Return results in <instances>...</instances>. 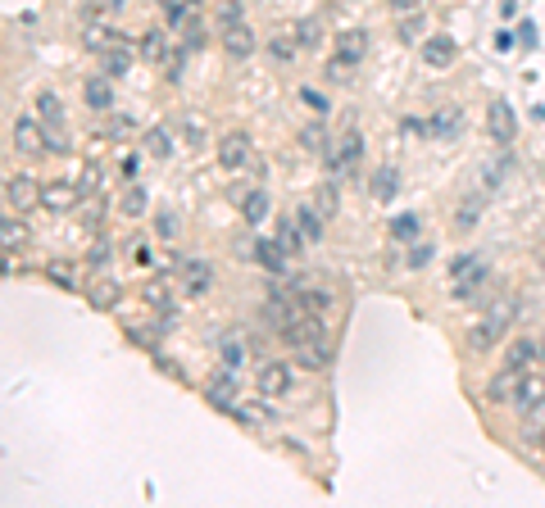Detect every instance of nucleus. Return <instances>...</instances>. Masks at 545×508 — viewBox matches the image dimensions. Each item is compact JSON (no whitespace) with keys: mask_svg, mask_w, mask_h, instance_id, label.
Instances as JSON below:
<instances>
[{"mask_svg":"<svg viewBox=\"0 0 545 508\" xmlns=\"http://www.w3.org/2000/svg\"><path fill=\"white\" fill-rule=\"evenodd\" d=\"M513 313H518V300H513V295L495 300V309H491L486 318H477V322H473V331H468V350H473V354H486V350H491V345L509 331Z\"/></svg>","mask_w":545,"mask_h":508,"instance_id":"nucleus-1","label":"nucleus"},{"mask_svg":"<svg viewBox=\"0 0 545 508\" xmlns=\"http://www.w3.org/2000/svg\"><path fill=\"white\" fill-rule=\"evenodd\" d=\"M323 159H328V173H332V177H350V173L359 168V159H364V137H359L355 128L341 132L337 141H328Z\"/></svg>","mask_w":545,"mask_h":508,"instance_id":"nucleus-2","label":"nucleus"},{"mask_svg":"<svg viewBox=\"0 0 545 508\" xmlns=\"http://www.w3.org/2000/svg\"><path fill=\"white\" fill-rule=\"evenodd\" d=\"M454 277V286H450V295L459 300V304H468V300H477V291L491 282V268L482 264V259H473V264H464L459 273H450Z\"/></svg>","mask_w":545,"mask_h":508,"instance_id":"nucleus-3","label":"nucleus"},{"mask_svg":"<svg viewBox=\"0 0 545 508\" xmlns=\"http://www.w3.org/2000/svg\"><path fill=\"white\" fill-rule=\"evenodd\" d=\"M205 399L214 404V408H223V413H232L236 408V368H218L214 377H205Z\"/></svg>","mask_w":545,"mask_h":508,"instance_id":"nucleus-4","label":"nucleus"},{"mask_svg":"<svg viewBox=\"0 0 545 508\" xmlns=\"http://www.w3.org/2000/svg\"><path fill=\"white\" fill-rule=\"evenodd\" d=\"M486 128H491V141L509 146V141L518 137V114H513V105H509V101H491V105H486Z\"/></svg>","mask_w":545,"mask_h":508,"instance_id":"nucleus-5","label":"nucleus"},{"mask_svg":"<svg viewBox=\"0 0 545 508\" xmlns=\"http://www.w3.org/2000/svg\"><path fill=\"white\" fill-rule=\"evenodd\" d=\"M5 200L14 214H28L33 205H42V187L28 173H14V177H5Z\"/></svg>","mask_w":545,"mask_h":508,"instance_id":"nucleus-6","label":"nucleus"},{"mask_svg":"<svg viewBox=\"0 0 545 508\" xmlns=\"http://www.w3.org/2000/svg\"><path fill=\"white\" fill-rule=\"evenodd\" d=\"M418 55H423V64H427V69H450V64H454V55H459V46H454V37L436 33V37H423Z\"/></svg>","mask_w":545,"mask_h":508,"instance_id":"nucleus-7","label":"nucleus"},{"mask_svg":"<svg viewBox=\"0 0 545 508\" xmlns=\"http://www.w3.org/2000/svg\"><path fill=\"white\" fill-rule=\"evenodd\" d=\"M254 386H259L263 399H268V395H287V390H292V368L272 359V363H263V368L254 372Z\"/></svg>","mask_w":545,"mask_h":508,"instance_id":"nucleus-8","label":"nucleus"},{"mask_svg":"<svg viewBox=\"0 0 545 508\" xmlns=\"http://www.w3.org/2000/svg\"><path fill=\"white\" fill-rule=\"evenodd\" d=\"M218 164H223L227 173L245 168V164H250V137H245V132H227V137L218 141Z\"/></svg>","mask_w":545,"mask_h":508,"instance_id":"nucleus-9","label":"nucleus"},{"mask_svg":"<svg viewBox=\"0 0 545 508\" xmlns=\"http://www.w3.org/2000/svg\"><path fill=\"white\" fill-rule=\"evenodd\" d=\"M177 273H182V291H186V295H196V300L214 286V268H209L205 259H182V264H177Z\"/></svg>","mask_w":545,"mask_h":508,"instance_id":"nucleus-10","label":"nucleus"},{"mask_svg":"<svg viewBox=\"0 0 545 508\" xmlns=\"http://www.w3.org/2000/svg\"><path fill=\"white\" fill-rule=\"evenodd\" d=\"M522 377H527V368H509V363H504V372H495V377H491L486 399H491V404H513V395H518Z\"/></svg>","mask_w":545,"mask_h":508,"instance_id":"nucleus-11","label":"nucleus"},{"mask_svg":"<svg viewBox=\"0 0 545 508\" xmlns=\"http://www.w3.org/2000/svg\"><path fill=\"white\" fill-rule=\"evenodd\" d=\"M100 69H105L114 82L128 78V69H132V42H128V37H114V46L100 51Z\"/></svg>","mask_w":545,"mask_h":508,"instance_id":"nucleus-12","label":"nucleus"},{"mask_svg":"<svg viewBox=\"0 0 545 508\" xmlns=\"http://www.w3.org/2000/svg\"><path fill=\"white\" fill-rule=\"evenodd\" d=\"M46 123L42 119H19L14 123V146L24 150V155H46V132H42Z\"/></svg>","mask_w":545,"mask_h":508,"instance_id":"nucleus-13","label":"nucleus"},{"mask_svg":"<svg viewBox=\"0 0 545 508\" xmlns=\"http://www.w3.org/2000/svg\"><path fill=\"white\" fill-rule=\"evenodd\" d=\"M82 101H87V110H96V114L114 110V78H110V73H100V78H87V87H82Z\"/></svg>","mask_w":545,"mask_h":508,"instance_id":"nucleus-14","label":"nucleus"},{"mask_svg":"<svg viewBox=\"0 0 545 508\" xmlns=\"http://www.w3.org/2000/svg\"><path fill=\"white\" fill-rule=\"evenodd\" d=\"M223 51H227V60H250V55H254V28H250V24L227 28V33H223Z\"/></svg>","mask_w":545,"mask_h":508,"instance_id":"nucleus-15","label":"nucleus"},{"mask_svg":"<svg viewBox=\"0 0 545 508\" xmlns=\"http://www.w3.org/2000/svg\"><path fill=\"white\" fill-rule=\"evenodd\" d=\"M513 408L527 417V413H536V408H545V381L540 377H522V386H518V395H513Z\"/></svg>","mask_w":545,"mask_h":508,"instance_id":"nucleus-16","label":"nucleus"},{"mask_svg":"<svg viewBox=\"0 0 545 508\" xmlns=\"http://www.w3.org/2000/svg\"><path fill=\"white\" fill-rule=\"evenodd\" d=\"M254 264H259V268H268L272 277H278V273L287 268V250H282V241H278V236L254 241Z\"/></svg>","mask_w":545,"mask_h":508,"instance_id":"nucleus-17","label":"nucleus"},{"mask_svg":"<svg viewBox=\"0 0 545 508\" xmlns=\"http://www.w3.org/2000/svg\"><path fill=\"white\" fill-rule=\"evenodd\" d=\"M37 119L46 123V132H64V101L55 91H42L37 96Z\"/></svg>","mask_w":545,"mask_h":508,"instance_id":"nucleus-18","label":"nucleus"},{"mask_svg":"<svg viewBox=\"0 0 545 508\" xmlns=\"http://www.w3.org/2000/svg\"><path fill=\"white\" fill-rule=\"evenodd\" d=\"M464 128V114L459 105H441L436 119H432V141H454V132Z\"/></svg>","mask_w":545,"mask_h":508,"instance_id":"nucleus-19","label":"nucleus"},{"mask_svg":"<svg viewBox=\"0 0 545 508\" xmlns=\"http://www.w3.org/2000/svg\"><path fill=\"white\" fill-rule=\"evenodd\" d=\"M396 191H400V173L387 164V168H378L373 177H368V196L378 200V205H387V200H396Z\"/></svg>","mask_w":545,"mask_h":508,"instance_id":"nucleus-20","label":"nucleus"},{"mask_svg":"<svg viewBox=\"0 0 545 508\" xmlns=\"http://www.w3.org/2000/svg\"><path fill=\"white\" fill-rule=\"evenodd\" d=\"M119 295H123V286H119L114 277H96V282L87 286V300H91V309H100V313H105V309H114V304H119Z\"/></svg>","mask_w":545,"mask_h":508,"instance_id":"nucleus-21","label":"nucleus"},{"mask_svg":"<svg viewBox=\"0 0 545 508\" xmlns=\"http://www.w3.org/2000/svg\"><path fill=\"white\" fill-rule=\"evenodd\" d=\"M272 236L282 241V250H287V254H301V250H310V241H305V232H301V223H296L292 214H282V218H278V232H272Z\"/></svg>","mask_w":545,"mask_h":508,"instance_id":"nucleus-22","label":"nucleus"},{"mask_svg":"<svg viewBox=\"0 0 545 508\" xmlns=\"http://www.w3.org/2000/svg\"><path fill=\"white\" fill-rule=\"evenodd\" d=\"M78 196H82V187L55 182V187H46V191H42V205H46V209H55V214H64V209H73V205H78Z\"/></svg>","mask_w":545,"mask_h":508,"instance_id":"nucleus-23","label":"nucleus"},{"mask_svg":"<svg viewBox=\"0 0 545 508\" xmlns=\"http://www.w3.org/2000/svg\"><path fill=\"white\" fill-rule=\"evenodd\" d=\"M292 218L301 223V232H305V241H310V245L323 236V223H328V218L319 214V205H296V209H292Z\"/></svg>","mask_w":545,"mask_h":508,"instance_id":"nucleus-24","label":"nucleus"},{"mask_svg":"<svg viewBox=\"0 0 545 508\" xmlns=\"http://www.w3.org/2000/svg\"><path fill=\"white\" fill-rule=\"evenodd\" d=\"M296 363H301V368H314V372L328 368V363H332V340H310V345H301V350H296Z\"/></svg>","mask_w":545,"mask_h":508,"instance_id":"nucleus-25","label":"nucleus"},{"mask_svg":"<svg viewBox=\"0 0 545 508\" xmlns=\"http://www.w3.org/2000/svg\"><path fill=\"white\" fill-rule=\"evenodd\" d=\"M236 24H245V0H218V5H214V28L227 33Z\"/></svg>","mask_w":545,"mask_h":508,"instance_id":"nucleus-26","label":"nucleus"},{"mask_svg":"<svg viewBox=\"0 0 545 508\" xmlns=\"http://www.w3.org/2000/svg\"><path fill=\"white\" fill-rule=\"evenodd\" d=\"M168 33H173V28H146L141 55H146L150 64H164V55H168Z\"/></svg>","mask_w":545,"mask_h":508,"instance_id":"nucleus-27","label":"nucleus"},{"mask_svg":"<svg viewBox=\"0 0 545 508\" xmlns=\"http://www.w3.org/2000/svg\"><path fill=\"white\" fill-rule=\"evenodd\" d=\"M337 55H346L350 64H359V60L368 55V33H364V28H350V33H341V42H337Z\"/></svg>","mask_w":545,"mask_h":508,"instance_id":"nucleus-28","label":"nucleus"},{"mask_svg":"<svg viewBox=\"0 0 545 508\" xmlns=\"http://www.w3.org/2000/svg\"><path fill=\"white\" fill-rule=\"evenodd\" d=\"M241 218L250 223V227H259L263 218H268V191H245V200H241Z\"/></svg>","mask_w":545,"mask_h":508,"instance_id":"nucleus-29","label":"nucleus"},{"mask_svg":"<svg viewBox=\"0 0 545 508\" xmlns=\"http://www.w3.org/2000/svg\"><path fill=\"white\" fill-rule=\"evenodd\" d=\"M314 205H319V214H323V218H337V214H341V196H337V177H328V182H319V191H314Z\"/></svg>","mask_w":545,"mask_h":508,"instance_id":"nucleus-30","label":"nucleus"},{"mask_svg":"<svg viewBox=\"0 0 545 508\" xmlns=\"http://www.w3.org/2000/svg\"><path fill=\"white\" fill-rule=\"evenodd\" d=\"M245 354H250V350H245V340H241L236 331H227V336L218 340V359H223L227 368H236V372H241V363H245Z\"/></svg>","mask_w":545,"mask_h":508,"instance_id":"nucleus-31","label":"nucleus"},{"mask_svg":"<svg viewBox=\"0 0 545 508\" xmlns=\"http://www.w3.org/2000/svg\"><path fill=\"white\" fill-rule=\"evenodd\" d=\"M536 359H540V345H536V340H513V345H509V354H504V363H509V368H531Z\"/></svg>","mask_w":545,"mask_h":508,"instance_id":"nucleus-32","label":"nucleus"},{"mask_svg":"<svg viewBox=\"0 0 545 508\" xmlns=\"http://www.w3.org/2000/svg\"><path fill=\"white\" fill-rule=\"evenodd\" d=\"M296 42H301L305 51H319V46H323V19H301V24H296Z\"/></svg>","mask_w":545,"mask_h":508,"instance_id":"nucleus-33","label":"nucleus"},{"mask_svg":"<svg viewBox=\"0 0 545 508\" xmlns=\"http://www.w3.org/2000/svg\"><path fill=\"white\" fill-rule=\"evenodd\" d=\"M418 232H423V218H418V214H396V218H391V236H396V241H414Z\"/></svg>","mask_w":545,"mask_h":508,"instance_id":"nucleus-34","label":"nucleus"},{"mask_svg":"<svg viewBox=\"0 0 545 508\" xmlns=\"http://www.w3.org/2000/svg\"><path fill=\"white\" fill-rule=\"evenodd\" d=\"M296 51H301L296 33H292V37H272V42H268V55L278 60V64H292V60H296Z\"/></svg>","mask_w":545,"mask_h":508,"instance_id":"nucleus-35","label":"nucleus"},{"mask_svg":"<svg viewBox=\"0 0 545 508\" xmlns=\"http://www.w3.org/2000/svg\"><path fill=\"white\" fill-rule=\"evenodd\" d=\"M24 241H28V232H24V223L10 214L5 223H0V245H5V250H19Z\"/></svg>","mask_w":545,"mask_h":508,"instance_id":"nucleus-36","label":"nucleus"},{"mask_svg":"<svg viewBox=\"0 0 545 508\" xmlns=\"http://www.w3.org/2000/svg\"><path fill=\"white\" fill-rule=\"evenodd\" d=\"M182 28H186V33H182V46H186V51H205V42H209V33H205V24H200V19L191 14V19H186Z\"/></svg>","mask_w":545,"mask_h":508,"instance_id":"nucleus-37","label":"nucleus"},{"mask_svg":"<svg viewBox=\"0 0 545 508\" xmlns=\"http://www.w3.org/2000/svg\"><path fill=\"white\" fill-rule=\"evenodd\" d=\"M301 150H310V155H323V150H328V132H323V123H310V128L301 132Z\"/></svg>","mask_w":545,"mask_h":508,"instance_id":"nucleus-38","label":"nucleus"},{"mask_svg":"<svg viewBox=\"0 0 545 508\" xmlns=\"http://www.w3.org/2000/svg\"><path fill=\"white\" fill-rule=\"evenodd\" d=\"M146 150H150L155 159H168V155H173V137H168L164 128H150V132H146Z\"/></svg>","mask_w":545,"mask_h":508,"instance_id":"nucleus-39","label":"nucleus"},{"mask_svg":"<svg viewBox=\"0 0 545 508\" xmlns=\"http://www.w3.org/2000/svg\"><path fill=\"white\" fill-rule=\"evenodd\" d=\"M423 28H427V24H423V14L414 10V14H400V28H396V33H400V42H409V46H414V42L423 37Z\"/></svg>","mask_w":545,"mask_h":508,"instance_id":"nucleus-40","label":"nucleus"},{"mask_svg":"<svg viewBox=\"0 0 545 508\" xmlns=\"http://www.w3.org/2000/svg\"><path fill=\"white\" fill-rule=\"evenodd\" d=\"M114 28H100V24H91L87 33H82V42H87V51H105V46H114Z\"/></svg>","mask_w":545,"mask_h":508,"instance_id":"nucleus-41","label":"nucleus"},{"mask_svg":"<svg viewBox=\"0 0 545 508\" xmlns=\"http://www.w3.org/2000/svg\"><path fill=\"white\" fill-rule=\"evenodd\" d=\"M146 209H150L146 191H141V187H128V191H123V214H128V218H141Z\"/></svg>","mask_w":545,"mask_h":508,"instance_id":"nucleus-42","label":"nucleus"},{"mask_svg":"<svg viewBox=\"0 0 545 508\" xmlns=\"http://www.w3.org/2000/svg\"><path fill=\"white\" fill-rule=\"evenodd\" d=\"M46 277H51L55 286H64V291H78V277H73L69 264H55V259H51V264H46Z\"/></svg>","mask_w":545,"mask_h":508,"instance_id":"nucleus-43","label":"nucleus"},{"mask_svg":"<svg viewBox=\"0 0 545 508\" xmlns=\"http://www.w3.org/2000/svg\"><path fill=\"white\" fill-rule=\"evenodd\" d=\"M232 417L259 431V427H263V417H268V408H259V404H236V408H232Z\"/></svg>","mask_w":545,"mask_h":508,"instance_id":"nucleus-44","label":"nucleus"},{"mask_svg":"<svg viewBox=\"0 0 545 508\" xmlns=\"http://www.w3.org/2000/svg\"><path fill=\"white\" fill-rule=\"evenodd\" d=\"M301 105H310V110H314L319 119H323V114L332 110V101H328L323 91H310V87H301Z\"/></svg>","mask_w":545,"mask_h":508,"instance_id":"nucleus-45","label":"nucleus"},{"mask_svg":"<svg viewBox=\"0 0 545 508\" xmlns=\"http://www.w3.org/2000/svg\"><path fill=\"white\" fill-rule=\"evenodd\" d=\"M87 264H91V273H105V268H110V245H105V241H96V245H91V254H87Z\"/></svg>","mask_w":545,"mask_h":508,"instance_id":"nucleus-46","label":"nucleus"},{"mask_svg":"<svg viewBox=\"0 0 545 508\" xmlns=\"http://www.w3.org/2000/svg\"><path fill=\"white\" fill-rule=\"evenodd\" d=\"M146 300H150L155 309H164V313H173V304H168V291H164V282H150V286H146Z\"/></svg>","mask_w":545,"mask_h":508,"instance_id":"nucleus-47","label":"nucleus"},{"mask_svg":"<svg viewBox=\"0 0 545 508\" xmlns=\"http://www.w3.org/2000/svg\"><path fill=\"white\" fill-rule=\"evenodd\" d=\"M155 232H159L164 241H173V236H177V218H173V214H155Z\"/></svg>","mask_w":545,"mask_h":508,"instance_id":"nucleus-48","label":"nucleus"},{"mask_svg":"<svg viewBox=\"0 0 545 508\" xmlns=\"http://www.w3.org/2000/svg\"><path fill=\"white\" fill-rule=\"evenodd\" d=\"M155 368H159V372H168V377H177V381H186V372H182V368H177V363H173V359H168L164 350L155 354Z\"/></svg>","mask_w":545,"mask_h":508,"instance_id":"nucleus-49","label":"nucleus"},{"mask_svg":"<svg viewBox=\"0 0 545 508\" xmlns=\"http://www.w3.org/2000/svg\"><path fill=\"white\" fill-rule=\"evenodd\" d=\"M69 150V137L64 132H46V155H64Z\"/></svg>","mask_w":545,"mask_h":508,"instance_id":"nucleus-50","label":"nucleus"},{"mask_svg":"<svg viewBox=\"0 0 545 508\" xmlns=\"http://www.w3.org/2000/svg\"><path fill=\"white\" fill-rule=\"evenodd\" d=\"M427 259H432V245H418V241H414V245H409V268H423Z\"/></svg>","mask_w":545,"mask_h":508,"instance_id":"nucleus-51","label":"nucleus"},{"mask_svg":"<svg viewBox=\"0 0 545 508\" xmlns=\"http://www.w3.org/2000/svg\"><path fill=\"white\" fill-rule=\"evenodd\" d=\"M477 209H482L477 200H473V205H464V214H459V232H468V227H477Z\"/></svg>","mask_w":545,"mask_h":508,"instance_id":"nucleus-52","label":"nucleus"},{"mask_svg":"<svg viewBox=\"0 0 545 508\" xmlns=\"http://www.w3.org/2000/svg\"><path fill=\"white\" fill-rule=\"evenodd\" d=\"M513 33H518V46H527V51L536 46V28H531V24H518Z\"/></svg>","mask_w":545,"mask_h":508,"instance_id":"nucleus-53","label":"nucleus"},{"mask_svg":"<svg viewBox=\"0 0 545 508\" xmlns=\"http://www.w3.org/2000/svg\"><path fill=\"white\" fill-rule=\"evenodd\" d=\"M159 331V327H155ZM155 331H146V327H128V336L137 340V345H155Z\"/></svg>","mask_w":545,"mask_h":508,"instance_id":"nucleus-54","label":"nucleus"},{"mask_svg":"<svg viewBox=\"0 0 545 508\" xmlns=\"http://www.w3.org/2000/svg\"><path fill=\"white\" fill-rule=\"evenodd\" d=\"M119 173H123V182H132V177H137V155H123Z\"/></svg>","mask_w":545,"mask_h":508,"instance_id":"nucleus-55","label":"nucleus"},{"mask_svg":"<svg viewBox=\"0 0 545 508\" xmlns=\"http://www.w3.org/2000/svg\"><path fill=\"white\" fill-rule=\"evenodd\" d=\"M418 5H423V0H391V10H396V14H414Z\"/></svg>","mask_w":545,"mask_h":508,"instance_id":"nucleus-56","label":"nucleus"},{"mask_svg":"<svg viewBox=\"0 0 545 508\" xmlns=\"http://www.w3.org/2000/svg\"><path fill=\"white\" fill-rule=\"evenodd\" d=\"M495 46H500V51H513V46H518V33H500Z\"/></svg>","mask_w":545,"mask_h":508,"instance_id":"nucleus-57","label":"nucleus"},{"mask_svg":"<svg viewBox=\"0 0 545 508\" xmlns=\"http://www.w3.org/2000/svg\"><path fill=\"white\" fill-rule=\"evenodd\" d=\"M123 132H132V119H114L110 123V137H123Z\"/></svg>","mask_w":545,"mask_h":508,"instance_id":"nucleus-58","label":"nucleus"},{"mask_svg":"<svg viewBox=\"0 0 545 508\" xmlns=\"http://www.w3.org/2000/svg\"><path fill=\"white\" fill-rule=\"evenodd\" d=\"M78 187H82V191H91V187H96V164H91V168L82 173V182H78Z\"/></svg>","mask_w":545,"mask_h":508,"instance_id":"nucleus-59","label":"nucleus"},{"mask_svg":"<svg viewBox=\"0 0 545 508\" xmlns=\"http://www.w3.org/2000/svg\"><path fill=\"white\" fill-rule=\"evenodd\" d=\"M105 10H114V14H119V10H128V0H105Z\"/></svg>","mask_w":545,"mask_h":508,"instance_id":"nucleus-60","label":"nucleus"},{"mask_svg":"<svg viewBox=\"0 0 545 508\" xmlns=\"http://www.w3.org/2000/svg\"><path fill=\"white\" fill-rule=\"evenodd\" d=\"M155 5H164V10H168V5H177V0H155Z\"/></svg>","mask_w":545,"mask_h":508,"instance_id":"nucleus-61","label":"nucleus"},{"mask_svg":"<svg viewBox=\"0 0 545 508\" xmlns=\"http://www.w3.org/2000/svg\"><path fill=\"white\" fill-rule=\"evenodd\" d=\"M540 445H545V427H540Z\"/></svg>","mask_w":545,"mask_h":508,"instance_id":"nucleus-62","label":"nucleus"},{"mask_svg":"<svg viewBox=\"0 0 545 508\" xmlns=\"http://www.w3.org/2000/svg\"><path fill=\"white\" fill-rule=\"evenodd\" d=\"M540 354H545V345H540Z\"/></svg>","mask_w":545,"mask_h":508,"instance_id":"nucleus-63","label":"nucleus"}]
</instances>
